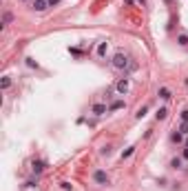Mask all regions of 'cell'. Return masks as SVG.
Instances as JSON below:
<instances>
[{"label":"cell","mask_w":188,"mask_h":191,"mask_svg":"<svg viewBox=\"0 0 188 191\" xmlns=\"http://www.w3.org/2000/svg\"><path fill=\"white\" fill-rule=\"evenodd\" d=\"M128 64V58L124 53H115V58H113V67L115 69H124V67Z\"/></svg>","instance_id":"cell-1"},{"label":"cell","mask_w":188,"mask_h":191,"mask_svg":"<svg viewBox=\"0 0 188 191\" xmlns=\"http://www.w3.org/2000/svg\"><path fill=\"white\" fill-rule=\"evenodd\" d=\"M93 180H95L98 185H109V176H106V171H102V169L93 171Z\"/></svg>","instance_id":"cell-2"},{"label":"cell","mask_w":188,"mask_h":191,"mask_svg":"<svg viewBox=\"0 0 188 191\" xmlns=\"http://www.w3.org/2000/svg\"><path fill=\"white\" fill-rule=\"evenodd\" d=\"M93 113H95V116H104V113L109 111L106 109V104H102V102H98V104H93V109H91Z\"/></svg>","instance_id":"cell-3"},{"label":"cell","mask_w":188,"mask_h":191,"mask_svg":"<svg viewBox=\"0 0 188 191\" xmlns=\"http://www.w3.org/2000/svg\"><path fill=\"white\" fill-rule=\"evenodd\" d=\"M49 7V0H33V9L35 11H44Z\"/></svg>","instance_id":"cell-4"},{"label":"cell","mask_w":188,"mask_h":191,"mask_svg":"<svg viewBox=\"0 0 188 191\" xmlns=\"http://www.w3.org/2000/svg\"><path fill=\"white\" fill-rule=\"evenodd\" d=\"M117 91H120V93H126V91H128V80H126V78H122V80L117 82Z\"/></svg>","instance_id":"cell-5"},{"label":"cell","mask_w":188,"mask_h":191,"mask_svg":"<svg viewBox=\"0 0 188 191\" xmlns=\"http://www.w3.org/2000/svg\"><path fill=\"white\" fill-rule=\"evenodd\" d=\"M122 107H124V100H115V102H111L109 111H117V109H122Z\"/></svg>","instance_id":"cell-6"},{"label":"cell","mask_w":188,"mask_h":191,"mask_svg":"<svg viewBox=\"0 0 188 191\" xmlns=\"http://www.w3.org/2000/svg\"><path fill=\"white\" fill-rule=\"evenodd\" d=\"M11 20H13V14H11V11H5V16H2V25H11Z\"/></svg>","instance_id":"cell-7"},{"label":"cell","mask_w":188,"mask_h":191,"mask_svg":"<svg viewBox=\"0 0 188 191\" xmlns=\"http://www.w3.org/2000/svg\"><path fill=\"white\" fill-rule=\"evenodd\" d=\"M166 116H168V109H166V107H162V109H159V111L155 113V118H157V120H164Z\"/></svg>","instance_id":"cell-8"},{"label":"cell","mask_w":188,"mask_h":191,"mask_svg":"<svg viewBox=\"0 0 188 191\" xmlns=\"http://www.w3.org/2000/svg\"><path fill=\"white\" fill-rule=\"evenodd\" d=\"M42 169H44V162H33V173H42Z\"/></svg>","instance_id":"cell-9"},{"label":"cell","mask_w":188,"mask_h":191,"mask_svg":"<svg viewBox=\"0 0 188 191\" xmlns=\"http://www.w3.org/2000/svg\"><path fill=\"white\" fill-rule=\"evenodd\" d=\"M159 98H164V100H168V98H171V91H168L166 87H162V89H159Z\"/></svg>","instance_id":"cell-10"},{"label":"cell","mask_w":188,"mask_h":191,"mask_svg":"<svg viewBox=\"0 0 188 191\" xmlns=\"http://www.w3.org/2000/svg\"><path fill=\"white\" fill-rule=\"evenodd\" d=\"M171 140H173V142H182V140H184V133H179V131H177V133H173V136H171Z\"/></svg>","instance_id":"cell-11"},{"label":"cell","mask_w":188,"mask_h":191,"mask_svg":"<svg viewBox=\"0 0 188 191\" xmlns=\"http://www.w3.org/2000/svg\"><path fill=\"white\" fill-rule=\"evenodd\" d=\"M177 42H179L182 47H186V45H188V36H186V33H182L179 38H177Z\"/></svg>","instance_id":"cell-12"},{"label":"cell","mask_w":188,"mask_h":191,"mask_svg":"<svg viewBox=\"0 0 188 191\" xmlns=\"http://www.w3.org/2000/svg\"><path fill=\"white\" fill-rule=\"evenodd\" d=\"M133 151H135V147H128L126 151H122V160H124V158H128V156H133Z\"/></svg>","instance_id":"cell-13"},{"label":"cell","mask_w":188,"mask_h":191,"mask_svg":"<svg viewBox=\"0 0 188 191\" xmlns=\"http://www.w3.org/2000/svg\"><path fill=\"white\" fill-rule=\"evenodd\" d=\"M0 87H2V89H9V87H11V78H2V84H0Z\"/></svg>","instance_id":"cell-14"},{"label":"cell","mask_w":188,"mask_h":191,"mask_svg":"<svg viewBox=\"0 0 188 191\" xmlns=\"http://www.w3.org/2000/svg\"><path fill=\"white\" fill-rule=\"evenodd\" d=\"M98 53H100V56H104V53H106V42H100V47H98Z\"/></svg>","instance_id":"cell-15"},{"label":"cell","mask_w":188,"mask_h":191,"mask_svg":"<svg viewBox=\"0 0 188 191\" xmlns=\"http://www.w3.org/2000/svg\"><path fill=\"white\" fill-rule=\"evenodd\" d=\"M171 167H173V169H179V167H182V160H179V158H173Z\"/></svg>","instance_id":"cell-16"},{"label":"cell","mask_w":188,"mask_h":191,"mask_svg":"<svg viewBox=\"0 0 188 191\" xmlns=\"http://www.w3.org/2000/svg\"><path fill=\"white\" fill-rule=\"evenodd\" d=\"M179 133H184V136L188 133V122H182V125H179Z\"/></svg>","instance_id":"cell-17"},{"label":"cell","mask_w":188,"mask_h":191,"mask_svg":"<svg viewBox=\"0 0 188 191\" xmlns=\"http://www.w3.org/2000/svg\"><path fill=\"white\" fill-rule=\"evenodd\" d=\"M144 116H146V107H142V109L137 111V118H144Z\"/></svg>","instance_id":"cell-18"},{"label":"cell","mask_w":188,"mask_h":191,"mask_svg":"<svg viewBox=\"0 0 188 191\" xmlns=\"http://www.w3.org/2000/svg\"><path fill=\"white\" fill-rule=\"evenodd\" d=\"M182 122H188V109L182 111Z\"/></svg>","instance_id":"cell-19"},{"label":"cell","mask_w":188,"mask_h":191,"mask_svg":"<svg viewBox=\"0 0 188 191\" xmlns=\"http://www.w3.org/2000/svg\"><path fill=\"white\" fill-rule=\"evenodd\" d=\"M182 156H184V160H188V147L184 149V154H182Z\"/></svg>","instance_id":"cell-20"},{"label":"cell","mask_w":188,"mask_h":191,"mask_svg":"<svg viewBox=\"0 0 188 191\" xmlns=\"http://www.w3.org/2000/svg\"><path fill=\"white\" fill-rule=\"evenodd\" d=\"M58 2H60V0H49V5H51V7H53V5H58Z\"/></svg>","instance_id":"cell-21"},{"label":"cell","mask_w":188,"mask_h":191,"mask_svg":"<svg viewBox=\"0 0 188 191\" xmlns=\"http://www.w3.org/2000/svg\"><path fill=\"white\" fill-rule=\"evenodd\" d=\"M186 147H188V138H186Z\"/></svg>","instance_id":"cell-22"},{"label":"cell","mask_w":188,"mask_h":191,"mask_svg":"<svg viewBox=\"0 0 188 191\" xmlns=\"http://www.w3.org/2000/svg\"><path fill=\"white\" fill-rule=\"evenodd\" d=\"M166 2H173V0H166Z\"/></svg>","instance_id":"cell-23"}]
</instances>
